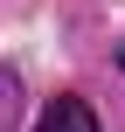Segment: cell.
Listing matches in <instances>:
<instances>
[{"label":"cell","mask_w":125,"mask_h":132,"mask_svg":"<svg viewBox=\"0 0 125 132\" xmlns=\"http://www.w3.org/2000/svg\"><path fill=\"white\" fill-rule=\"evenodd\" d=\"M35 132H97V111L84 104V97H56L49 111H42V125Z\"/></svg>","instance_id":"1"},{"label":"cell","mask_w":125,"mask_h":132,"mask_svg":"<svg viewBox=\"0 0 125 132\" xmlns=\"http://www.w3.org/2000/svg\"><path fill=\"white\" fill-rule=\"evenodd\" d=\"M118 63H125V49H118Z\"/></svg>","instance_id":"2"}]
</instances>
